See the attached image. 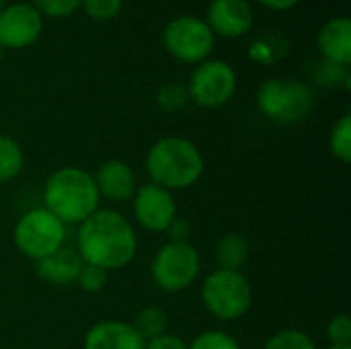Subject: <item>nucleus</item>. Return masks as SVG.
<instances>
[{"label":"nucleus","instance_id":"obj_26","mask_svg":"<svg viewBox=\"0 0 351 349\" xmlns=\"http://www.w3.org/2000/svg\"><path fill=\"white\" fill-rule=\"evenodd\" d=\"M189 349H243L241 341L220 329H208L202 331L199 335L193 337V341L189 344Z\"/></svg>","mask_w":351,"mask_h":349},{"label":"nucleus","instance_id":"obj_27","mask_svg":"<svg viewBox=\"0 0 351 349\" xmlns=\"http://www.w3.org/2000/svg\"><path fill=\"white\" fill-rule=\"evenodd\" d=\"M29 4L43 19H68L80 8V0H31Z\"/></svg>","mask_w":351,"mask_h":349},{"label":"nucleus","instance_id":"obj_34","mask_svg":"<svg viewBox=\"0 0 351 349\" xmlns=\"http://www.w3.org/2000/svg\"><path fill=\"white\" fill-rule=\"evenodd\" d=\"M2 58H4V49L0 47V62H2Z\"/></svg>","mask_w":351,"mask_h":349},{"label":"nucleus","instance_id":"obj_22","mask_svg":"<svg viewBox=\"0 0 351 349\" xmlns=\"http://www.w3.org/2000/svg\"><path fill=\"white\" fill-rule=\"evenodd\" d=\"M263 349H319L317 341L302 329L288 327L276 331L267 341Z\"/></svg>","mask_w":351,"mask_h":349},{"label":"nucleus","instance_id":"obj_31","mask_svg":"<svg viewBox=\"0 0 351 349\" xmlns=\"http://www.w3.org/2000/svg\"><path fill=\"white\" fill-rule=\"evenodd\" d=\"M144 349H189V344L185 339H181L179 335L165 333L160 337H154V339L146 341Z\"/></svg>","mask_w":351,"mask_h":349},{"label":"nucleus","instance_id":"obj_12","mask_svg":"<svg viewBox=\"0 0 351 349\" xmlns=\"http://www.w3.org/2000/svg\"><path fill=\"white\" fill-rule=\"evenodd\" d=\"M204 21L214 37L239 39L253 31L255 10L249 0H210Z\"/></svg>","mask_w":351,"mask_h":349},{"label":"nucleus","instance_id":"obj_8","mask_svg":"<svg viewBox=\"0 0 351 349\" xmlns=\"http://www.w3.org/2000/svg\"><path fill=\"white\" fill-rule=\"evenodd\" d=\"M214 33L208 23L195 14H179L171 19L162 29V47L165 51L187 66H197L204 60L212 58L214 51Z\"/></svg>","mask_w":351,"mask_h":349},{"label":"nucleus","instance_id":"obj_14","mask_svg":"<svg viewBox=\"0 0 351 349\" xmlns=\"http://www.w3.org/2000/svg\"><path fill=\"white\" fill-rule=\"evenodd\" d=\"M317 49L323 62L351 66V19L350 16H331L317 31Z\"/></svg>","mask_w":351,"mask_h":349},{"label":"nucleus","instance_id":"obj_23","mask_svg":"<svg viewBox=\"0 0 351 349\" xmlns=\"http://www.w3.org/2000/svg\"><path fill=\"white\" fill-rule=\"evenodd\" d=\"M156 105L165 111V113H177L181 111L187 103H189V95H187V86L181 82H165L156 95H154Z\"/></svg>","mask_w":351,"mask_h":349},{"label":"nucleus","instance_id":"obj_2","mask_svg":"<svg viewBox=\"0 0 351 349\" xmlns=\"http://www.w3.org/2000/svg\"><path fill=\"white\" fill-rule=\"evenodd\" d=\"M144 167L150 183L175 193L193 187L204 177L206 158L195 142L183 136H165L148 148Z\"/></svg>","mask_w":351,"mask_h":349},{"label":"nucleus","instance_id":"obj_21","mask_svg":"<svg viewBox=\"0 0 351 349\" xmlns=\"http://www.w3.org/2000/svg\"><path fill=\"white\" fill-rule=\"evenodd\" d=\"M329 152L339 163L348 165L351 160V113L346 111L329 132Z\"/></svg>","mask_w":351,"mask_h":349},{"label":"nucleus","instance_id":"obj_33","mask_svg":"<svg viewBox=\"0 0 351 349\" xmlns=\"http://www.w3.org/2000/svg\"><path fill=\"white\" fill-rule=\"evenodd\" d=\"M327 349H351V346H329Z\"/></svg>","mask_w":351,"mask_h":349},{"label":"nucleus","instance_id":"obj_29","mask_svg":"<svg viewBox=\"0 0 351 349\" xmlns=\"http://www.w3.org/2000/svg\"><path fill=\"white\" fill-rule=\"evenodd\" d=\"M329 346H351V319L348 315H335L325 327Z\"/></svg>","mask_w":351,"mask_h":349},{"label":"nucleus","instance_id":"obj_5","mask_svg":"<svg viewBox=\"0 0 351 349\" xmlns=\"http://www.w3.org/2000/svg\"><path fill=\"white\" fill-rule=\"evenodd\" d=\"M206 311L220 323H234L249 315L253 306V286L243 272L216 267L199 290Z\"/></svg>","mask_w":351,"mask_h":349},{"label":"nucleus","instance_id":"obj_28","mask_svg":"<svg viewBox=\"0 0 351 349\" xmlns=\"http://www.w3.org/2000/svg\"><path fill=\"white\" fill-rule=\"evenodd\" d=\"M107 280H109V274L99 269V267H93V265H86L80 269L78 274V280H76V286L86 292V294H99L105 290L107 286Z\"/></svg>","mask_w":351,"mask_h":349},{"label":"nucleus","instance_id":"obj_16","mask_svg":"<svg viewBox=\"0 0 351 349\" xmlns=\"http://www.w3.org/2000/svg\"><path fill=\"white\" fill-rule=\"evenodd\" d=\"M82 267H84V261L78 255V251L66 245L58 249L56 253L35 261V274L39 276V280L56 288H66V286L76 284Z\"/></svg>","mask_w":351,"mask_h":349},{"label":"nucleus","instance_id":"obj_7","mask_svg":"<svg viewBox=\"0 0 351 349\" xmlns=\"http://www.w3.org/2000/svg\"><path fill=\"white\" fill-rule=\"evenodd\" d=\"M199 274L202 257L191 243H165L150 261V280L167 294L191 288Z\"/></svg>","mask_w":351,"mask_h":349},{"label":"nucleus","instance_id":"obj_9","mask_svg":"<svg viewBox=\"0 0 351 349\" xmlns=\"http://www.w3.org/2000/svg\"><path fill=\"white\" fill-rule=\"evenodd\" d=\"M187 95L189 101L202 109H220L228 105L239 88V76L232 64L220 58H208L193 66L189 76Z\"/></svg>","mask_w":351,"mask_h":349},{"label":"nucleus","instance_id":"obj_19","mask_svg":"<svg viewBox=\"0 0 351 349\" xmlns=\"http://www.w3.org/2000/svg\"><path fill=\"white\" fill-rule=\"evenodd\" d=\"M130 323L144 341H150L154 337L169 333V315L158 304H150V306L140 309Z\"/></svg>","mask_w":351,"mask_h":349},{"label":"nucleus","instance_id":"obj_35","mask_svg":"<svg viewBox=\"0 0 351 349\" xmlns=\"http://www.w3.org/2000/svg\"><path fill=\"white\" fill-rule=\"evenodd\" d=\"M2 6H4V0H0V10H2Z\"/></svg>","mask_w":351,"mask_h":349},{"label":"nucleus","instance_id":"obj_6","mask_svg":"<svg viewBox=\"0 0 351 349\" xmlns=\"http://www.w3.org/2000/svg\"><path fill=\"white\" fill-rule=\"evenodd\" d=\"M66 228L49 210L37 206L19 216L12 228V243L23 257L35 263L66 245Z\"/></svg>","mask_w":351,"mask_h":349},{"label":"nucleus","instance_id":"obj_25","mask_svg":"<svg viewBox=\"0 0 351 349\" xmlns=\"http://www.w3.org/2000/svg\"><path fill=\"white\" fill-rule=\"evenodd\" d=\"M86 19L95 23H107L121 14L123 0H80V8Z\"/></svg>","mask_w":351,"mask_h":349},{"label":"nucleus","instance_id":"obj_30","mask_svg":"<svg viewBox=\"0 0 351 349\" xmlns=\"http://www.w3.org/2000/svg\"><path fill=\"white\" fill-rule=\"evenodd\" d=\"M162 234L167 237V243H189L191 224H189L185 218L177 216V218L169 224V228H167Z\"/></svg>","mask_w":351,"mask_h":349},{"label":"nucleus","instance_id":"obj_17","mask_svg":"<svg viewBox=\"0 0 351 349\" xmlns=\"http://www.w3.org/2000/svg\"><path fill=\"white\" fill-rule=\"evenodd\" d=\"M249 257H251V245L243 234L228 232V234L220 237L214 245V259H216L218 267H222V269L243 272Z\"/></svg>","mask_w":351,"mask_h":349},{"label":"nucleus","instance_id":"obj_1","mask_svg":"<svg viewBox=\"0 0 351 349\" xmlns=\"http://www.w3.org/2000/svg\"><path fill=\"white\" fill-rule=\"evenodd\" d=\"M74 249L86 265L107 274L117 272L134 261L138 253V232L115 208H99L78 224Z\"/></svg>","mask_w":351,"mask_h":349},{"label":"nucleus","instance_id":"obj_4","mask_svg":"<svg viewBox=\"0 0 351 349\" xmlns=\"http://www.w3.org/2000/svg\"><path fill=\"white\" fill-rule=\"evenodd\" d=\"M259 113L280 125H296L315 109L313 88L294 78H267L255 93Z\"/></svg>","mask_w":351,"mask_h":349},{"label":"nucleus","instance_id":"obj_15","mask_svg":"<svg viewBox=\"0 0 351 349\" xmlns=\"http://www.w3.org/2000/svg\"><path fill=\"white\" fill-rule=\"evenodd\" d=\"M146 341L128 321H99L84 333L82 349H144Z\"/></svg>","mask_w":351,"mask_h":349},{"label":"nucleus","instance_id":"obj_20","mask_svg":"<svg viewBox=\"0 0 351 349\" xmlns=\"http://www.w3.org/2000/svg\"><path fill=\"white\" fill-rule=\"evenodd\" d=\"M25 169V150L23 146L6 136L0 134V185L14 181Z\"/></svg>","mask_w":351,"mask_h":349},{"label":"nucleus","instance_id":"obj_18","mask_svg":"<svg viewBox=\"0 0 351 349\" xmlns=\"http://www.w3.org/2000/svg\"><path fill=\"white\" fill-rule=\"evenodd\" d=\"M286 51H288V39H284L278 33H261L253 37L247 47L249 58L259 66H271L280 62Z\"/></svg>","mask_w":351,"mask_h":349},{"label":"nucleus","instance_id":"obj_32","mask_svg":"<svg viewBox=\"0 0 351 349\" xmlns=\"http://www.w3.org/2000/svg\"><path fill=\"white\" fill-rule=\"evenodd\" d=\"M261 6L269 8V10H276V12H286V10H292L296 8L302 0H257Z\"/></svg>","mask_w":351,"mask_h":349},{"label":"nucleus","instance_id":"obj_10","mask_svg":"<svg viewBox=\"0 0 351 349\" xmlns=\"http://www.w3.org/2000/svg\"><path fill=\"white\" fill-rule=\"evenodd\" d=\"M132 212L134 220L138 222L140 228L148 232H165L169 224L179 216V208L175 202L173 191L154 185V183H144L138 185L134 197H132Z\"/></svg>","mask_w":351,"mask_h":349},{"label":"nucleus","instance_id":"obj_3","mask_svg":"<svg viewBox=\"0 0 351 349\" xmlns=\"http://www.w3.org/2000/svg\"><path fill=\"white\" fill-rule=\"evenodd\" d=\"M43 208L49 210L66 226L82 224L101 208V197L93 179L82 167H60L43 183Z\"/></svg>","mask_w":351,"mask_h":349},{"label":"nucleus","instance_id":"obj_13","mask_svg":"<svg viewBox=\"0 0 351 349\" xmlns=\"http://www.w3.org/2000/svg\"><path fill=\"white\" fill-rule=\"evenodd\" d=\"M99 197L109 204H130L136 189L138 177L130 163L111 158L99 165L97 173H93Z\"/></svg>","mask_w":351,"mask_h":349},{"label":"nucleus","instance_id":"obj_11","mask_svg":"<svg viewBox=\"0 0 351 349\" xmlns=\"http://www.w3.org/2000/svg\"><path fill=\"white\" fill-rule=\"evenodd\" d=\"M45 19L29 2H10L0 10V47L27 49L35 45L43 33Z\"/></svg>","mask_w":351,"mask_h":349},{"label":"nucleus","instance_id":"obj_24","mask_svg":"<svg viewBox=\"0 0 351 349\" xmlns=\"http://www.w3.org/2000/svg\"><path fill=\"white\" fill-rule=\"evenodd\" d=\"M315 82L325 88H346L348 91L351 86L350 68L321 62L315 70Z\"/></svg>","mask_w":351,"mask_h":349}]
</instances>
